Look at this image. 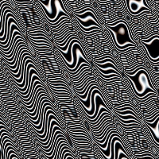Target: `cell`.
I'll return each instance as SVG.
<instances>
[{"instance_id":"6da1fadb","label":"cell","mask_w":159,"mask_h":159,"mask_svg":"<svg viewBox=\"0 0 159 159\" xmlns=\"http://www.w3.org/2000/svg\"><path fill=\"white\" fill-rule=\"evenodd\" d=\"M108 28L112 31V35L115 37L116 45L123 46L127 43L135 45L129 35V30L125 22H117L108 25Z\"/></svg>"},{"instance_id":"7a4b0ae2","label":"cell","mask_w":159,"mask_h":159,"mask_svg":"<svg viewBox=\"0 0 159 159\" xmlns=\"http://www.w3.org/2000/svg\"><path fill=\"white\" fill-rule=\"evenodd\" d=\"M143 43L148 50L150 57L153 58V59H157L159 57V35L157 37V38H155L152 40L151 42H149L150 44L143 42Z\"/></svg>"},{"instance_id":"3957f363","label":"cell","mask_w":159,"mask_h":159,"mask_svg":"<svg viewBox=\"0 0 159 159\" xmlns=\"http://www.w3.org/2000/svg\"><path fill=\"white\" fill-rule=\"evenodd\" d=\"M75 42H77V43H79L80 45H81V42H80L79 40L76 39V38H74V39L72 40V42H71L70 44H69V48H68L67 52H65V53L64 51L60 49V52H61V53L64 57H63L64 60H65V61L67 62V63H69V65H71V64L72 63V61H73V59H72V45H73V44H74Z\"/></svg>"},{"instance_id":"277c9868","label":"cell","mask_w":159,"mask_h":159,"mask_svg":"<svg viewBox=\"0 0 159 159\" xmlns=\"http://www.w3.org/2000/svg\"><path fill=\"white\" fill-rule=\"evenodd\" d=\"M95 103H96V110H95V113H94V115H93V116H89V115L87 114V113H86V115H85V116H87V118H89V119H95V118L96 117V116H97V115H98V113H99V107H100V106H103V107H105V108H107V105L105 104L104 103V102H103V98L101 96H100V95L99 94H97V95H96V99H95Z\"/></svg>"},{"instance_id":"5b68a950","label":"cell","mask_w":159,"mask_h":159,"mask_svg":"<svg viewBox=\"0 0 159 159\" xmlns=\"http://www.w3.org/2000/svg\"><path fill=\"white\" fill-rule=\"evenodd\" d=\"M115 136H119V137H120V136L119 135V133H117V132L112 133V134H111V136H110V139H109L108 143H107V148H106L107 150H105L104 149H103V148H101L100 147H99V148H100V150H101V152L103 153V156H104V157H106V158H107V159H111V139H113Z\"/></svg>"},{"instance_id":"8992f818","label":"cell","mask_w":159,"mask_h":159,"mask_svg":"<svg viewBox=\"0 0 159 159\" xmlns=\"http://www.w3.org/2000/svg\"><path fill=\"white\" fill-rule=\"evenodd\" d=\"M95 89H98L100 90V89L98 87L97 85H94V86H92V87L90 89V90H89V94H88V96H87V99H81V98H80V102L82 103V104L84 105L85 107H87L88 109H90L91 107H92V103H91V97H92V91L94 90Z\"/></svg>"},{"instance_id":"52a82bcc","label":"cell","mask_w":159,"mask_h":159,"mask_svg":"<svg viewBox=\"0 0 159 159\" xmlns=\"http://www.w3.org/2000/svg\"><path fill=\"white\" fill-rule=\"evenodd\" d=\"M84 21H83L82 19H80V18H77V21L80 22V23L83 26H84V27L88 28L89 27V26H92V25H96V26H99V22H96V20H94L93 18H92V19H87V18H84Z\"/></svg>"},{"instance_id":"ba28073f","label":"cell","mask_w":159,"mask_h":159,"mask_svg":"<svg viewBox=\"0 0 159 159\" xmlns=\"http://www.w3.org/2000/svg\"><path fill=\"white\" fill-rule=\"evenodd\" d=\"M84 57H85V56H84V55H81V56L79 57H78V63L76 64V67H75L74 69H69V67H67V66H66V67H67V69H68V70H69V72H76V71L78 69H79L80 66V65H81V63H82V62H84V63L89 64V62H88L87 61H86V60L84 59Z\"/></svg>"},{"instance_id":"9c48e42d","label":"cell","mask_w":159,"mask_h":159,"mask_svg":"<svg viewBox=\"0 0 159 159\" xmlns=\"http://www.w3.org/2000/svg\"><path fill=\"white\" fill-rule=\"evenodd\" d=\"M96 65H97V67L100 68V69H115V70L118 71L117 67H116V66L114 65V64L111 63V62H107V63H105V64L96 63ZM118 72H119V71H118Z\"/></svg>"},{"instance_id":"30bf717a","label":"cell","mask_w":159,"mask_h":159,"mask_svg":"<svg viewBox=\"0 0 159 159\" xmlns=\"http://www.w3.org/2000/svg\"><path fill=\"white\" fill-rule=\"evenodd\" d=\"M98 68V71L100 72H102V73H103V74L105 75H107V74H111V73H116V74H118L120 76V74H119V72H118V71L115 70V69H100V68L97 67Z\"/></svg>"},{"instance_id":"8fae6325","label":"cell","mask_w":159,"mask_h":159,"mask_svg":"<svg viewBox=\"0 0 159 159\" xmlns=\"http://www.w3.org/2000/svg\"><path fill=\"white\" fill-rule=\"evenodd\" d=\"M116 113L119 115H123V116H126V115H133V116H136L135 111L130 110V109H127L125 111H116Z\"/></svg>"},{"instance_id":"7c38bea8","label":"cell","mask_w":159,"mask_h":159,"mask_svg":"<svg viewBox=\"0 0 159 159\" xmlns=\"http://www.w3.org/2000/svg\"><path fill=\"white\" fill-rule=\"evenodd\" d=\"M116 116L118 117L121 118V119H125V120H127V119H135V120H138V118L136 116H133V115H126V116H123V115H119L118 113H116ZM139 121V120H138Z\"/></svg>"},{"instance_id":"4fadbf2b","label":"cell","mask_w":159,"mask_h":159,"mask_svg":"<svg viewBox=\"0 0 159 159\" xmlns=\"http://www.w3.org/2000/svg\"><path fill=\"white\" fill-rule=\"evenodd\" d=\"M68 157H71V158L72 159H76V157H75L71 152H66V154H65V155H64L63 159H66L68 158Z\"/></svg>"},{"instance_id":"5bb4252c","label":"cell","mask_w":159,"mask_h":159,"mask_svg":"<svg viewBox=\"0 0 159 159\" xmlns=\"http://www.w3.org/2000/svg\"><path fill=\"white\" fill-rule=\"evenodd\" d=\"M147 156H148V157H152V158H154V156H152L151 154H142V155H138V156H136V157H147Z\"/></svg>"},{"instance_id":"9a60e30c","label":"cell","mask_w":159,"mask_h":159,"mask_svg":"<svg viewBox=\"0 0 159 159\" xmlns=\"http://www.w3.org/2000/svg\"><path fill=\"white\" fill-rule=\"evenodd\" d=\"M156 7H157L159 8V5H156Z\"/></svg>"}]
</instances>
